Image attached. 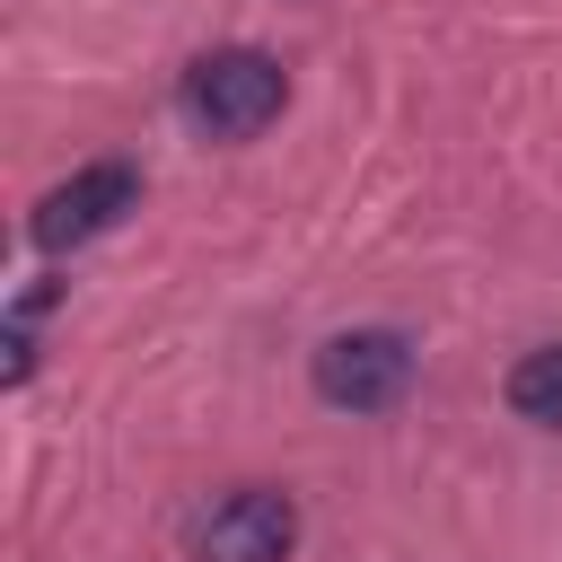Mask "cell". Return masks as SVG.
I'll list each match as a JSON object with an SVG mask.
<instances>
[{"label": "cell", "instance_id": "obj_3", "mask_svg": "<svg viewBox=\"0 0 562 562\" xmlns=\"http://www.w3.org/2000/svg\"><path fill=\"white\" fill-rule=\"evenodd\" d=\"M140 202V176L123 167V158H97V167H79L70 184H53L44 202H35V220H26V237L44 246V255H70V246H88V237H105L123 211Z\"/></svg>", "mask_w": 562, "mask_h": 562}, {"label": "cell", "instance_id": "obj_1", "mask_svg": "<svg viewBox=\"0 0 562 562\" xmlns=\"http://www.w3.org/2000/svg\"><path fill=\"white\" fill-rule=\"evenodd\" d=\"M290 105V70L255 44H228V53H202L184 70V114L211 132V140H255L272 114Z\"/></svg>", "mask_w": 562, "mask_h": 562}, {"label": "cell", "instance_id": "obj_2", "mask_svg": "<svg viewBox=\"0 0 562 562\" xmlns=\"http://www.w3.org/2000/svg\"><path fill=\"white\" fill-rule=\"evenodd\" d=\"M307 378H316V395H325L334 413H386V404H404V386H413V342H404L395 325H360V334L316 342Z\"/></svg>", "mask_w": 562, "mask_h": 562}, {"label": "cell", "instance_id": "obj_5", "mask_svg": "<svg viewBox=\"0 0 562 562\" xmlns=\"http://www.w3.org/2000/svg\"><path fill=\"white\" fill-rule=\"evenodd\" d=\"M509 413L536 422V430H562V342H544L509 369Z\"/></svg>", "mask_w": 562, "mask_h": 562}, {"label": "cell", "instance_id": "obj_4", "mask_svg": "<svg viewBox=\"0 0 562 562\" xmlns=\"http://www.w3.org/2000/svg\"><path fill=\"white\" fill-rule=\"evenodd\" d=\"M290 544H299V509L290 492H263V483L228 492L202 518V562H290Z\"/></svg>", "mask_w": 562, "mask_h": 562}]
</instances>
